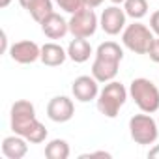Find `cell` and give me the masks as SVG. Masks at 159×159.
Listing matches in <instances>:
<instances>
[{
    "label": "cell",
    "instance_id": "obj_3",
    "mask_svg": "<svg viewBox=\"0 0 159 159\" xmlns=\"http://www.w3.org/2000/svg\"><path fill=\"white\" fill-rule=\"evenodd\" d=\"M129 96L142 112L153 114L159 111V88L150 79H144V77L133 79L129 84Z\"/></svg>",
    "mask_w": 159,
    "mask_h": 159
},
{
    "label": "cell",
    "instance_id": "obj_10",
    "mask_svg": "<svg viewBox=\"0 0 159 159\" xmlns=\"http://www.w3.org/2000/svg\"><path fill=\"white\" fill-rule=\"evenodd\" d=\"M10 56L17 64H34L41 58V47L36 41L23 39L10 47Z\"/></svg>",
    "mask_w": 159,
    "mask_h": 159
},
{
    "label": "cell",
    "instance_id": "obj_22",
    "mask_svg": "<svg viewBox=\"0 0 159 159\" xmlns=\"http://www.w3.org/2000/svg\"><path fill=\"white\" fill-rule=\"evenodd\" d=\"M86 157H105V159H111L112 153L105 152V150H99V152H88V153H83L81 159H86Z\"/></svg>",
    "mask_w": 159,
    "mask_h": 159
},
{
    "label": "cell",
    "instance_id": "obj_15",
    "mask_svg": "<svg viewBox=\"0 0 159 159\" xmlns=\"http://www.w3.org/2000/svg\"><path fill=\"white\" fill-rule=\"evenodd\" d=\"M67 58V49H64L62 45L58 43H45L41 47V62L49 67H56V66H62Z\"/></svg>",
    "mask_w": 159,
    "mask_h": 159
},
{
    "label": "cell",
    "instance_id": "obj_17",
    "mask_svg": "<svg viewBox=\"0 0 159 159\" xmlns=\"http://www.w3.org/2000/svg\"><path fill=\"white\" fill-rule=\"evenodd\" d=\"M71 153L69 144L64 139H52L45 146V157L47 159H67Z\"/></svg>",
    "mask_w": 159,
    "mask_h": 159
},
{
    "label": "cell",
    "instance_id": "obj_28",
    "mask_svg": "<svg viewBox=\"0 0 159 159\" xmlns=\"http://www.w3.org/2000/svg\"><path fill=\"white\" fill-rule=\"evenodd\" d=\"M157 124H159V118H157Z\"/></svg>",
    "mask_w": 159,
    "mask_h": 159
},
{
    "label": "cell",
    "instance_id": "obj_5",
    "mask_svg": "<svg viewBox=\"0 0 159 159\" xmlns=\"http://www.w3.org/2000/svg\"><path fill=\"white\" fill-rule=\"evenodd\" d=\"M153 38L155 36H153L152 28L139 21L133 25H127L122 32V43L135 54H146Z\"/></svg>",
    "mask_w": 159,
    "mask_h": 159
},
{
    "label": "cell",
    "instance_id": "obj_6",
    "mask_svg": "<svg viewBox=\"0 0 159 159\" xmlns=\"http://www.w3.org/2000/svg\"><path fill=\"white\" fill-rule=\"evenodd\" d=\"M129 133L137 144H153L159 137V124L148 114H135L129 120Z\"/></svg>",
    "mask_w": 159,
    "mask_h": 159
},
{
    "label": "cell",
    "instance_id": "obj_25",
    "mask_svg": "<svg viewBox=\"0 0 159 159\" xmlns=\"http://www.w3.org/2000/svg\"><path fill=\"white\" fill-rule=\"evenodd\" d=\"M8 49V38H6V32H2V52H6Z\"/></svg>",
    "mask_w": 159,
    "mask_h": 159
},
{
    "label": "cell",
    "instance_id": "obj_24",
    "mask_svg": "<svg viewBox=\"0 0 159 159\" xmlns=\"http://www.w3.org/2000/svg\"><path fill=\"white\" fill-rule=\"evenodd\" d=\"M105 2V0H88V6L90 8H98V6H101Z\"/></svg>",
    "mask_w": 159,
    "mask_h": 159
},
{
    "label": "cell",
    "instance_id": "obj_14",
    "mask_svg": "<svg viewBox=\"0 0 159 159\" xmlns=\"http://www.w3.org/2000/svg\"><path fill=\"white\" fill-rule=\"evenodd\" d=\"M92 45L86 38H73L67 45V58L75 64H84L92 56Z\"/></svg>",
    "mask_w": 159,
    "mask_h": 159
},
{
    "label": "cell",
    "instance_id": "obj_12",
    "mask_svg": "<svg viewBox=\"0 0 159 159\" xmlns=\"http://www.w3.org/2000/svg\"><path fill=\"white\" fill-rule=\"evenodd\" d=\"M39 26H41V32L49 38V39H62L67 32H69V21H66L62 15H58V13H51V15H47L41 23H39Z\"/></svg>",
    "mask_w": 159,
    "mask_h": 159
},
{
    "label": "cell",
    "instance_id": "obj_13",
    "mask_svg": "<svg viewBox=\"0 0 159 159\" xmlns=\"http://www.w3.org/2000/svg\"><path fill=\"white\" fill-rule=\"evenodd\" d=\"M26 152H28V140L17 133L2 140V153L8 159H23Z\"/></svg>",
    "mask_w": 159,
    "mask_h": 159
},
{
    "label": "cell",
    "instance_id": "obj_1",
    "mask_svg": "<svg viewBox=\"0 0 159 159\" xmlns=\"http://www.w3.org/2000/svg\"><path fill=\"white\" fill-rule=\"evenodd\" d=\"M11 129L13 133L25 137L32 144H39L47 139L45 125L36 118V109L28 99H19L11 105Z\"/></svg>",
    "mask_w": 159,
    "mask_h": 159
},
{
    "label": "cell",
    "instance_id": "obj_19",
    "mask_svg": "<svg viewBox=\"0 0 159 159\" xmlns=\"http://www.w3.org/2000/svg\"><path fill=\"white\" fill-rule=\"evenodd\" d=\"M54 4H56L60 10H64L66 13L73 15V13H77V11L88 8V0H54Z\"/></svg>",
    "mask_w": 159,
    "mask_h": 159
},
{
    "label": "cell",
    "instance_id": "obj_26",
    "mask_svg": "<svg viewBox=\"0 0 159 159\" xmlns=\"http://www.w3.org/2000/svg\"><path fill=\"white\" fill-rule=\"evenodd\" d=\"M11 4V0H0V8H8Z\"/></svg>",
    "mask_w": 159,
    "mask_h": 159
},
{
    "label": "cell",
    "instance_id": "obj_16",
    "mask_svg": "<svg viewBox=\"0 0 159 159\" xmlns=\"http://www.w3.org/2000/svg\"><path fill=\"white\" fill-rule=\"evenodd\" d=\"M19 4L36 23H41L47 15L52 13V0H19Z\"/></svg>",
    "mask_w": 159,
    "mask_h": 159
},
{
    "label": "cell",
    "instance_id": "obj_21",
    "mask_svg": "<svg viewBox=\"0 0 159 159\" xmlns=\"http://www.w3.org/2000/svg\"><path fill=\"white\" fill-rule=\"evenodd\" d=\"M150 28L155 36H159V10L150 15Z\"/></svg>",
    "mask_w": 159,
    "mask_h": 159
},
{
    "label": "cell",
    "instance_id": "obj_8",
    "mask_svg": "<svg viewBox=\"0 0 159 159\" xmlns=\"http://www.w3.org/2000/svg\"><path fill=\"white\" fill-rule=\"evenodd\" d=\"M71 92H73V98L81 103L94 101L99 96V81L94 75H81L73 81Z\"/></svg>",
    "mask_w": 159,
    "mask_h": 159
},
{
    "label": "cell",
    "instance_id": "obj_23",
    "mask_svg": "<svg viewBox=\"0 0 159 159\" xmlns=\"http://www.w3.org/2000/svg\"><path fill=\"white\" fill-rule=\"evenodd\" d=\"M148 157H152V159H159V144H155V146L148 152Z\"/></svg>",
    "mask_w": 159,
    "mask_h": 159
},
{
    "label": "cell",
    "instance_id": "obj_27",
    "mask_svg": "<svg viewBox=\"0 0 159 159\" xmlns=\"http://www.w3.org/2000/svg\"><path fill=\"white\" fill-rule=\"evenodd\" d=\"M111 2H112V4H116V6H118V4H124V2H125V0H111Z\"/></svg>",
    "mask_w": 159,
    "mask_h": 159
},
{
    "label": "cell",
    "instance_id": "obj_9",
    "mask_svg": "<svg viewBox=\"0 0 159 159\" xmlns=\"http://www.w3.org/2000/svg\"><path fill=\"white\" fill-rule=\"evenodd\" d=\"M125 11L122 8H118L116 4L114 6H109L103 10L101 17H99V26L105 34L109 36H118L120 32H124L125 28Z\"/></svg>",
    "mask_w": 159,
    "mask_h": 159
},
{
    "label": "cell",
    "instance_id": "obj_20",
    "mask_svg": "<svg viewBox=\"0 0 159 159\" xmlns=\"http://www.w3.org/2000/svg\"><path fill=\"white\" fill-rule=\"evenodd\" d=\"M146 54L150 56V60H152V62L159 64V36H157V38H153V41H152V45H150V49H148V52H146Z\"/></svg>",
    "mask_w": 159,
    "mask_h": 159
},
{
    "label": "cell",
    "instance_id": "obj_11",
    "mask_svg": "<svg viewBox=\"0 0 159 159\" xmlns=\"http://www.w3.org/2000/svg\"><path fill=\"white\" fill-rule=\"evenodd\" d=\"M75 114V105L67 96H56L47 103V116L56 124L69 122Z\"/></svg>",
    "mask_w": 159,
    "mask_h": 159
},
{
    "label": "cell",
    "instance_id": "obj_4",
    "mask_svg": "<svg viewBox=\"0 0 159 159\" xmlns=\"http://www.w3.org/2000/svg\"><path fill=\"white\" fill-rule=\"evenodd\" d=\"M98 111L107 116V118H116L120 109L124 107V103L127 101V90L122 83L118 81H111L105 83V88L99 92L98 96Z\"/></svg>",
    "mask_w": 159,
    "mask_h": 159
},
{
    "label": "cell",
    "instance_id": "obj_2",
    "mask_svg": "<svg viewBox=\"0 0 159 159\" xmlns=\"http://www.w3.org/2000/svg\"><path fill=\"white\" fill-rule=\"evenodd\" d=\"M124 60V51L116 41H105L98 47L92 64V75L99 83H111L118 75L120 62Z\"/></svg>",
    "mask_w": 159,
    "mask_h": 159
},
{
    "label": "cell",
    "instance_id": "obj_18",
    "mask_svg": "<svg viewBox=\"0 0 159 159\" xmlns=\"http://www.w3.org/2000/svg\"><path fill=\"white\" fill-rule=\"evenodd\" d=\"M124 11L133 21H140L148 13V0H125L124 2Z\"/></svg>",
    "mask_w": 159,
    "mask_h": 159
},
{
    "label": "cell",
    "instance_id": "obj_7",
    "mask_svg": "<svg viewBox=\"0 0 159 159\" xmlns=\"http://www.w3.org/2000/svg\"><path fill=\"white\" fill-rule=\"evenodd\" d=\"M98 26H99V19L90 6L73 13L69 19V32L73 34V38H90L96 34Z\"/></svg>",
    "mask_w": 159,
    "mask_h": 159
}]
</instances>
